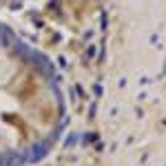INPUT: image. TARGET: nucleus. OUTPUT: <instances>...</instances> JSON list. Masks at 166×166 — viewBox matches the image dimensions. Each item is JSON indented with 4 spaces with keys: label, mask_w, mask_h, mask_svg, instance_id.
Wrapping results in <instances>:
<instances>
[{
    "label": "nucleus",
    "mask_w": 166,
    "mask_h": 166,
    "mask_svg": "<svg viewBox=\"0 0 166 166\" xmlns=\"http://www.w3.org/2000/svg\"><path fill=\"white\" fill-rule=\"evenodd\" d=\"M64 120L53 64L0 22V166L40 162L62 135Z\"/></svg>",
    "instance_id": "f257e3e1"
}]
</instances>
